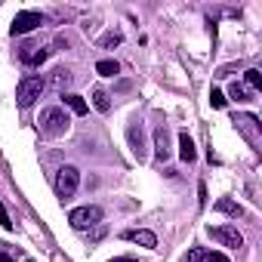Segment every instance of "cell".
<instances>
[{
    "instance_id": "8",
    "label": "cell",
    "mask_w": 262,
    "mask_h": 262,
    "mask_svg": "<svg viewBox=\"0 0 262 262\" xmlns=\"http://www.w3.org/2000/svg\"><path fill=\"white\" fill-rule=\"evenodd\" d=\"M120 237H123V241H133V244H142V247H148V250H155V247H158V237H155V231H145V228L123 231Z\"/></svg>"
},
{
    "instance_id": "12",
    "label": "cell",
    "mask_w": 262,
    "mask_h": 262,
    "mask_svg": "<svg viewBox=\"0 0 262 262\" xmlns=\"http://www.w3.org/2000/svg\"><path fill=\"white\" fill-rule=\"evenodd\" d=\"M129 145H133L136 158L145 155V145H142V126H129Z\"/></svg>"
},
{
    "instance_id": "20",
    "label": "cell",
    "mask_w": 262,
    "mask_h": 262,
    "mask_svg": "<svg viewBox=\"0 0 262 262\" xmlns=\"http://www.w3.org/2000/svg\"><path fill=\"white\" fill-rule=\"evenodd\" d=\"M117 43H120V34L117 31H111V34L102 37V47H117Z\"/></svg>"
},
{
    "instance_id": "19",
    "label": "cell",
    "mask_w": 262,
    "mask_h": 262,
    "mask_svg": "<svg viewBox=\"0 0 262 262\" xmlns=\"http://www.w3.org/2000/svg\"><path fill=\"white\" fill-rule=\"evenodd\" d=\"M244 77H247V83H250V86H259V83H262V74H259L256 68H250V71H247Z\"/></svg>"
},
{
    "instance_id": "13",
    "label": "cell",
    "mask_w": 262,
    "mask_h": 262,
    "mask_svg": "<svg viewBox=\"0 0 262 262\" xmlns=\"http://www.w3.org/2000/svg\"><path fill=\"white\" fill-rule=\"evenodd\" d=\"M62 99H65V105H68L74 114H86V111H90V105H86L80 96H74V93H68V96H62Z\"/></svg>"
},
{
    "instance_id": "18",
    "label": "cell",
    "mask_w": 262,
    "mask_h": 262,
    "mask_svg": "<svg viewBox=\"0 0 262 262\" xmlns=\"http://www.w3.org/2000/svg\"><path fill=\"white\" fill-rule=\"evenodd\" d=\"M188 262H207V250H204V247H194V250L188 253Z\"/></svg>"
},
{
    "instance_id": "7",
    "label": "cell",
    "mask_w": 262,
    "mask_h": 262,
    "mask_svg": "<svg viewBox=\"0 0 262 262\" xmlns=\"http://www.w3.org/2000/svg\"><path fill=\"white\" fill-rule=\"evenodd\" d=\"M47 56H50V50H43V47H34V43H25L22 50H19V59H22V65H43L47 62Z\"/></svg>"
},
{
    "instance_id": "16",
    "label": "cell",
    "mask_w": 262,
    "mask_h": 262,
    "mask_svg": "<svg viewBox=\"0 0 262 262\" xmlns=\"http://www.w3.org/2000/svg\"><path fill=\"white\" fill-rule=\"evenodd\" d=\"M228 96L237 99V102H250V99H253V93H250L247 86H241V83H231V86H228Z\"/></svg>"
},
{
    "instance_id": "15",
    "label": "cell",
    "mask_w": 262,
    "mask_h": 262,
    "mask_svg": "<svg viewBox=\"0 0 262 262\" xmlns=\"http://www.w3.org/2000/svg\"><path fill=\"white\" fill-rule=\"evenodd\" d=\"M216 210H219V213H228V216H234V219H237V216L244 213V210H241V207H237L234 201H228V198H222V201H216Z\"/></svg>"
},
{
    "instance_id": "23",
    "label": "cell",
    "mask_w": 262,
    "mask_h": 262,
    "mask_svg": "<svg viewBox=\"0 0 262 262\" xmlns=\"http://www.w3.org/2000/svg\"><path fill=\"white\" fill-rule=\"evenodd\" d=\"M207 262H228L225 253H207Z\"/></svg>"
},
{
    "instance_id": "22",
    "label": "cell",
    "mask_w": 262,
    "mask_h": 262,
    "mask_svg": "<svg viewBox=\"0 0 262 262\" xmlns=\"http://www.w3.org/2000/svg\"><path fill=\"white\" fill-rule=\"evenodd\" d=\"M0 225H4V228H13V222H10V216H7V210H4V204H0Z\"/></svg>"
},
{
    "instance_id": "21",
    "label": "cell",
    "mask_w": 262,
    "mask_h": 262,
    "mask_svg": "<svg viewBox=\"0 0 262 262\" xmlns=\"http://www.w3.org/2000/svg\"><path fill=\"white\" fill-rule=\"evenodd\" d=\"M68 80H71V74H68L65 68H59V71H56V83H59V86H65Z\"/></svg>"
},
{
    "instance_id": "4",
    "label": "cell",
    "mask_w": 262,
    "mask_h": 262,
    "mask_svg": "<svg viewBox=\"0 0 262 262\" xmlns=\"http://www.w3.org/2000/svg\"><path fill=\"white\" fill-rule=\"evenodd\" d=\"M68 222H71V228H77V231L96 228V225H102V210H99V207H77V210H71Z\"/></svg>"
},
{
    "instance_id": "5",
    "label": "cell",
    "mask_w": 262,
    "mask_h": 262,
    "mask_svg": "<svg viewBox=\"0 0 262 262\" xmlns=\"http://www.w3.org/2000/svg\"><path fill=\"white\" fill-rule=\"evenodd\" d=\"M37 25H43V16H40V13H31V10H22V13H16L10 31H13V34H28V31H34Z\"/></svg>"
},
{
    "instance_id": "24",
    "label": "cell",
    "mask_w": 262,
    "mask_h": 262,
    "mask_svg": "<svg viewBox=\"0 0 262 262\" xmlns=\"http://www.w3.org/2000/svg\"><path fill=\"white\" fill-rule=\"evenodd\" d=\"M111 262H136V259H129V256H120V259H111Z\"/></svg>"
},
{
    "instance_id": "9",
    "label": "cell",
    "mask_w": 262,
    "mask_h": 262,
    "mask_svg": "<svg viewBox=\"0 0 262 262\" xmlns=\"http://www.w3.org/2000/svg\"><path fill=\"white\" fill-rule=\"evenodd\" d=\"M155 155H158V161H167V158H170V136H167V126H158V129H155Z\"/></svg>"
},
{
    "instance_id": "25",
    "label": "cell",
    "mask_w": 262,
    "mask_h": 262,
    "mask_svg": "<svg viewBox=\"0 0 262 262\" xmlns=\"http://www.w3.org/2000/svg\"><path fill=\"white\" fill-rule=\"evenodd\" d=\"M0 262H13V256H0Z\"/></svg>"
},
{
    "instance_id": "1",
    "label": "cell",
    "mask_w": 262,
    "mask_h": 262,
    "mask_svg": "<svg viewBox=\"0 0 262 262\" xmlns=\"http://www.w3.org/2000/svg\"><path fill=\"white\" fill-rule=\"evenodd\" d=\"M43 90H47V80H43L40 74H25V77L19 80V86H16V102H19V108H31V105L43 96Z\"/></svg>"
},
{
    "instance_id": "2",
    "label": "cell",
    "mask_w": 262,
    "mask_h": 262,
    "mask_svg": "<svg viewBox=\"0 0 262 262\" xmlns=\"http://www.w3.org/2000/svg\"><path fill=\"white\" fill-rule=\"evenodd\" d=\"M40 133L47 136V139H59V136H65L68 133V114L62 111V108H47L43 114H40Z\"/></svg>"
},
{
    "instance_id": "6",
    "label": "cell",
    "mask_w": 262,
    "mask_h": 262,
    "mask_svg": "<svg viewBox=\"0 0 262 262\" xmlns=\"http://www.w3.org/2000/svg\"><path fill=\"white\" fill-rule=\"evenodd\" d=\"M210 237L213 241H219L222 247H244V237H241V231L237 228H231V225H219V228H210Z\"/></svg>"
},
{
    "instance_id": "26",
    "label": "cell",
    "mask_w": 262,
    "mask_h": 262,
    "mask_svg": "<svg viewBox=\"0 0 262 262\" xmlns=\"http://www.w3.org/2000/svg\"><path fill=\"white\" fill-rule=\"evenodd\" d=\"M28 262H34V259H28Z\"/></svg>"
},
{
    "instance_id": "11",
    "label": "cell",
    "mask_w": 262,
    "mask_h": 262,
    "mask_svg": "<svg viewBox=\"0 0 262 262\" xmlns=\"http://www.w3.org/2000/svg\"><path fill=\"white\" fill-rule=\"evenodd\" d=\"M93 105H96V111L108 114V111H111V96H108L105 90H93Z\"/></svg>"
},
{
    "instance_id": "10",
    "label": "cell",
    "mask_w": 262,
    "mask_h": 262,
    "mask_svg": "<svg viewBox=\"0 0 262 262\" xmlns=\"http://www.w3.org/2000/svg\"><path fill=\"white\" fill-rule=\"evenodd\" d=\"M179 158H182L185 164H191V161L198 158L194 142H191V136H188V129H182V133H179Z\"/></svg>"
},
{
    "instance_id": "14",
    "label": "cell",
    "mask_w": 262,
    "mask_h": 262,
    "mask_svg": "<svg viewBox=\"0 0 262 262\" xmlns=\"http://www.w3.org/2000/svg\"><path fill=\"white\" fill-rule=\"evenodd\" d=\"M96 71H99V74H102V77H114V74H117V71H120V65H117V62H114V59H102V62H99V65H96Z\"/></svg>"
},
{
    "instance_id": "17",
    "label": "cell",
    "mask_w": 262,
    "mask_h": 262,
    "mask_svg": "<svg viewBox=\"0 0 262 262\" xmlns=\"http://www.w3.org/2000/svg\"><path fill=\"white\" fill-rule=\"evenodd\" d=\"M225 102H228V99H225L219 90H213V93H210V105H213V108H225Z\"/></svg>"
},
{
    "instance_id": "3",
    "label": "cell",
    "mask_w": 262,
    "mask_h": 262,
    "mask_svg": "<svg viewBox=\"0 0 262 262\" xmlns=\"http://www.w3.org/2000/svg\"><path fill=\"white\" fill-rule=\"evenodd\" d=\"M77 185H80V173H77V167H62L59 176H56V194H59L62 201H68V198H74Z\"/></svg>"
}]
</instances>
